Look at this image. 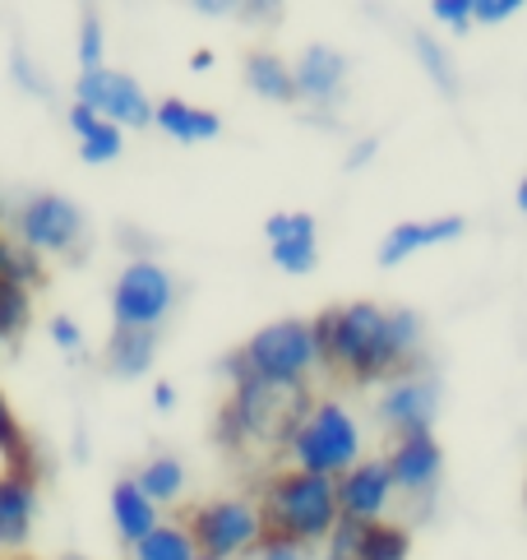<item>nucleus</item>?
<instances>
[{
	"label": "nucleus",
	"mask_w": 527,
	"mask_h": 560,
	"mask_svg": "<svg viewBox=\"0 0 527 560\" xmlns=\"http://www.w3.org/2000/svg\"><path fill=\"white\" fill-rule=\"evenodd\" d=\"M120 149H126V130H116L112 121H97L93 135L79 139V158H84L89 167H103V163H116Z\"/></svg>",
	"instance_id": "nucleus-26"
},
{
	"label": "nucleus",
	"mask_w": 527,
	"mask_h": 560,
	"mask_svg": "<svg viewBox=\"0 0 527 560\" xmlns=\"http://www.w3.org/2000/svg\"><path fill=\"white\" fill-rule=\"evenodd\" d=\"M74 103H84L89 112H97L103 121H112L116 130H144L153 126V103L149 93L139 89V79L126 70H84L74 84Z\"/></svg>",
	"instance_id": "nucleus-8"
},
{
	"label": "nucleus",
	"mask_w": 527,
	"mask_h": 560,
	"mask_svg": "<svg viewBox=\"0 0 527 560\" xmlns=\"http://www.w3.org/2000/svg\"><path fill=\"white\" fill-rule=\"evenodd\" d=\"M153 126L162 135H172L176 144H209V139L222 135V116L209 107H190L180 97H162L153 107Z\"/></svg>",
	"instance_id": "nucleus-17"
},
{
	"label": "nucleus",
	"mask_w": 527,
	"mask_h": 560,
	"mask_svg": "<svg viewBox=\"0 0 527 560\" xmlns=\"http://www.w3.org/2000/svg\"><path fill=\"white\" fill-rule=\"evenodd\" d=\"M66 560H89V556H66Z\"/></svg>",
	"instance_id": "nucleus-38"
},
{
	"label": "nucleus",
	"mask_w": 527,
	"mask_h": 560,
	"mask_svg": "<svg viewBox=\"0 0 527 560\" xmlns=\"http://www.w3.org/2000/svg\"><path fill=\"white\" fill-rule=\"evenodd\" d=\"M412 47H417L421 70L435 79V89H440L444 97H458V70H454V61H449V51H444L431 33H417V37H412Z\"/></svg>",
	"instance_id": "nucleus-23"
},
{
	"label": "nucleus",
	"mask_w": 527,
	"mask_h": 560,
	"mask_svg": "<svg viewBox=\"0 0 527 560\" xmlns=\"http://www.w3.org/2000/svg\"><path fill=\"white\" fill-rule=\"evenodd\" d=\"M315 338L324 366L352 380H394L417 371L421 357V315L384 311L375 302H348L315 315Z\"/></svg>",
	"instance_id": "nucleus-1"
},
{
	"label": "nucleus",
	"mask_w": 527,
	"mask_h": 560,
	"mask_svg": "<svg viewBox=\"0 0 527 560\" xmlns=\"http://www.w3.org/2000/svg\"><path fill=\"white\" fill-rule=\"evenodd\" d=\"M375 149H379L375 139H361V144H356V149L348 153V172H361V167H366L371 158H375Z\"/></svg>",
	"instance_id": "nucleus-33"
},
{
	"label": "nucleus",
	"mask_w": 527,
	"mask_h": 560,
	"mask_svg": "<svg viewBox=\"0 0 527 560\" xmlns=\"http://www.w3.org/2000/svg\"><path fill=\"white\" fill-rule=\"evenodd\" d=\"M47 334H51V343L60 352H79V348H84V329H79L70 315H56L51 325H47Z\"/></svg>",
	"instance_id": "nucleus-30"
},
{
	"label": "nucleus",
	"mask_w": 527,
	"mask_h": 560,
	"mask_svg": "<svg viewBox=\"0 0 527 560\" xmlns=\"http://www.w3.org/2000/svg\"><path fill=\"white\" fill-rule=\"evenodd\" d=\"M319 366L324 357H319L315 319H273L227 362L232 375L273 380V385H306Z\"/></svg>",
	"instance_id": "nucleus-4"
},
{
	"label": "nucleus",
	"mask_w": 527,
	"mask_h": 560,
	"mask_svg": "<svg viewBox=\"0 0 527 560\" xmlns=\"http://www.w3.org/2000/svg\"><path fill=\"white\" fill-rule=\"evenodd\" d=\"M28 319H33L28 288L5 283V278H0V343H14V338L28 329Z\"/></svg>",
	"instance_id": "nucleus-24"
},
{
	"label": "nucleus",
	"mask_w": 527,
	"mask_h": 560,
	"mask_svg": "<svg viewBox=\"0 0 527 560\" xmlns=\"http://www.w3.org/2000/svg\"><path fill=\"white\" fill-rule=\"evenodd\" d=\"M199 560H209V556H199Z\"/></svg>",
	"instance_id": "nucleus-39"
},
{
	"label": "nucleus",
	"mask_w": 527,
	"mask_h": 560,
	"mask_svg": "<svg viewBox=\"0 0 527 560\" xmlns=\"http://www.w3.org/2000/svg\"><path fill=\"white\" fill-rule=\"evenodd\" d=\"M259 560H311V556H306V547H296V542L264 537V542H259Z\"/></svg>",
	"instance_id": "nucleus-31"
},
{
	"label": "nucleus",
	"mask_w": 527,
	"mask_h": 560,
	"mask_svg": "<svg viewBox=\"0 0 527 560\" xmlns=\"http://www.w3.org/2000/svg\"><path fill=\"white\" fill-rule=\"evenodd\" d=\"M190 537L195 551L209 560H236L250 556L264 542V518H259V500L246 495H227V500H209V505L190 510Z\"/></svg>",
	"instance_id": "nucleus-6"
},
{
	"label": "nucleus",
	"mask_w": 527,
	"mask_h": 560,
	"mask_svg": "<svg viewBox=\"0 0 527 560\" xmlns=\"http://www.w3.org/2000/svg\"><path fill=\"white\" fill-rule=\"evenodd\" d=\"M311 408L306 385H273V380L232 375V398L222 408V440L232 450H288L292 431Z\"/></svg>",
	"instance_id": "nucleus-2"
},
{
	"label": "nucleus",
	"mask_w": 527,
	"mask_h": 560,
	"mask_svg": "<svg viewBox=\"0 0 527 560\" xmlns=\"http://www.w3.org/2000/svg\"><path fill=\"white\" fill-rule=\"evenodd\" d=\"M190 70H195V74L213 70V51H195V56H190Z\"/></svg>",
	"instance_id": "nucleus-36"
},
{
	"label": "nucleus",
	"mask_w": 527,
	"mask_h": 560,
	"mask_svg": "<svg viewBox=\"0 0 527 560\" xmlns=\"http://www.w3.org/2000/svg\"><path fill=\"white\" fill-rule=\"evenodd\" d=\"M134 487L144 491L153 505H172V500L186 491V464H180L176 454H157V458H149V464L139 468Z\"/></svg>",
	"instance_id": "nucleus-21"
},
{
	"label": "nucleus",
	"mask_w": 527,
	"mask_h": 560,
	"mask_svg": "<svg viewBox=\"0 0 527 560\" xmlns=\"http://www.w3.org/2000/svg\"><path fill=\"white\" fill-rule=\"evenodd\" d=\"M468 232V218L458 213H444V218H425V223H398L389 236L379 242L375 259L384 269H398L402 259H412L417 250H431V246H449L458 236Z\"/></svg>",
	"instance_id": "nucleus-14"
},
{
	"label": "nucleus",
	"mask_w": 527,
	"mask_h": 560,
	"mask_svg": "<svg viewBox=\"0 0 527 560\" xmlns=\"http://www.w3.org/2000/svg\"><path fill=\"white\" fill-rule=\"evenodd\" d=\"M97 121H103V116H97V112H89L84 103H70V130H74L79 139L93 135V130H97Z\"/></svg>",
	"instance_id": "nucleus-32"
},
{
	"label": "nucleus",
	"mask_w": 527,
	"mask_h": 560,
	"mask_svg": "<svg viewBox=\"0 0 527 560\" xmlns=\"http://www.w3.org/2000/svg\"><path fill=\"white\" fill-rule=\"evenodd\" d=\"M112 524H116V533H120V542H126V547L144 542V537L162 524L157 505L134 487V477H120V482L112 487Z\"/></svg>",
	"instance_id": "nucleus-18"
},
{
	"label": "nucleus",
	"mask_w": 527,
	"mask_h": 560,
	"mask_svg": "<svg viewBox=\"0 0 527 560\" xmlns=\"http://www.w3.org/2000/svg\"><path fill=\"white\" fill-rule=\"evenodd\" d=\"M33 518H37L33 472H5L0 477V547H24Z\"/></svg>",
	"instance_id": "nucleus-16"
},
{
	"label": "nucleus",
	"mask_w": 527,
	"mask_h": 560,
	"mask_svg": "<svg viewBox=\"0 0 527 560\" xmlns=\"http://www.w3.org/2000/svg\"><path fill=\"white\" fill-rule=\"evenodd\" d=\"M379 422L389 427L394 435H412V431H431L435 412H440V385L431 375L408 371V375H394L379 394Z\"/></svg>",
	"instance_id": "nucleus-10"
},
{
	"label": "nucleus",
	"mask_w": 527,
	"mask_h": 560,
	"mask_svg": "<svg viewBox=\"0 0 527 560\" xmlns=\"http://www.w3.org/2000/svg\"><path fill=\"white\" fill-rule=\"evenodd\" d=\"M523 10V0H472V24H504Z\"/></svg>",
	"instance_id": "nucleus-29"
},
{
	"label": "nucleus",
	"mask_w": 527,
	"mask_h": 560,
	"mask_svg": "<svg viewBox=\"0 0 527 560\" xmlns=\"http://www.w3.org/2000/svg\"><path fill=\"white\" fill-rule=\"evenodd\" d=\"M259 518H264V537H282L296 547H315L329 542L333 528L342 524L338 514V482L333 477H315V472H278L264 482L259 491Z\"/></svg>",
	"instance_id": "nucleus-3"
},
{
	"label": "nucleus",
	"mask_w": 527,
	"mask_h": 560,
	"mask_svg": "<svg viewBox=\"0 0 527 560\" xmlns=\"http://www.w3.org/2000/svg\"><path fill=\"white\" fill-rule=\"evenodd\" d=\"M264 236H269V255L282 273H315L319 265V223L315 213H273L264 223Z\"/></svg>",
	"instance_id": "nucleus-13"
},
{
	"label": "nucleus",
	"mask_w": 527,
	"mask_h": 560,
	"mask_svg": "<svg viewBox=\"0 0 527 560\" xmlns=\"http://www.w3.org/2000/svg\"><path fill=\"white\" fill-rule=\"evenodd\" d=\"M518 209L527 213V176H523V182H518Z\"/></svg>",
	"instance_id": "nucleus-37"
},
{
	"label": "nucleus",
	"mask_w": 527,
	"mask_h": 560,
	"mask_svg": "<svg viewBox=\"0 0 527 560\" xmlns=\"http://www.w3.org/2000/svg\"><path fill=\"white\" fill-rule=\"evenodd\" d=\"M292 84H296V97H306V103H333L348 84V56L329 43H311L306 51L296 56L292 66Z\"/></svg>",
	"instance_id": "nucleus-15"
},
{
	"label": "nucleus",
	"mask_w": 527,
	"mask_h": 560,
	"mask_svg": "<svg viewBox=\"0 0 527 560\" xmlns=\"http://www.w3.org/2000/svg\"><path fill=\"white\" fill-rule=\"evenodd\" d=\"M157 357V334L149 329H116L107 343V371L120 380H139Z\"/></svg>",
	"instance_id": "nucleus-19"
},
{
	"label": "nucleus",
	"mask_w": 527,
	"mask_h": 560,
	"mask_svg": "<svg viewBox=\"0 0 527 560\" xmlns=\"http://www.w3.org/2000/svg\"><path fill=\"white\" fill-rule=\"evenodd\" d=\"M79 236H84V209L66 195H33L28 205L19 209V242H24L33 255L74 250Z\"/></svg>",
	"instance_id": "nucleus-9"
},
{
	"label": "nucleus",
	"mask_w": 527,
	"mask_h": 560,
	"mask_svg": "<svg viewBox=\"0 0 527 560\" xmlns=\"http://www.w3.org/2000/svg\"><path fill=\"white\" fill-rule=\"evenodd\" d=\"M288 454L296 472H315V477H338L352 472L361 464V427L356 417L338 404V398H319L306 408L301 427L288 440Z\"/></svg>",
	"instance_id": "nucleus-5"
},
{
	"label": "nucleus",
	"mask_w": 527,
	"mask_h": 560,
	"mask_svg": "<svg viewBox=\"0 0 527 560\" xmlns=\"http://www.w3.org/2000/svg\"><path fill=\"white\" fill-rule=\"evenodd\" d=\"M130 551H134V560H199L186 524H157L144 542H134Z\"/></svg>",
	"instance_id": "nucleus-22"
},
{
	"label": "nucleus",
	"mask_w": 527,
	"mask_h": 560,
	"mask_svg": "<svg viewBox=\"0 0 527 560\" xmlns=\"http://www.w3.org/2000/svg\"><path fill=\"white\" fill-rule=\"evenodd\" d=\"M103 56H107L103 19L84 14V19H79V66H84V70H103Z\"/></svg>",
	"instance_id": "nucleus-27"
},
{
	"label": "nucleus",
	"mask_w": 527,
	"mask_h": 560,
	"mask_svg": "<svg viewBox=\"0 0 527 560\" xmlns=\"http://www.w3.org/2000/svg\"><path fill=\"white\" fill-rule=\"evenodd\" d=\"M195 10H199V14H227V10H236V5H227V0H195Z\"/></svg>",
	"instance_id": "nucleus-35"
},
{
	"label": "nucleus",
	"mask_w": 527,
	"mask_h": 560,
	"mask_svg": "<svg viewBox=\"0 0 527 560\" xmlns=\"http://www.w3.org/2000/svg\"><path fill=\"white\" fill-rule=\"evenodd\" d=\"M394 477L384 468V458H361L352 472L338 477V514L348 524H361V528H375L384 524V514L394 510Z\"/></svg>",
	"instance_id": "nucleus-11"
},
{
	"label": "nucleus",
	"mask_w": 527,
	"mask_h": 560,
	"mask_svg": "<svg viewBox=\"0 0 527 560\" xmlns=\"http://www.w3.org/2000/svg\"><path fill=\"white\" fill-rule=\"evenodd\" d=\"M153 408H157V412H172V408H176V385H167V380H162V385H153Z\"/></svg>",
	"instance_id": "nucleus-34"
},
{
	"label": "nucleus",
	"mask_w": 527,
	"mask_h": 560,
	"mask_svg": "<svg viewBox=\"0 0 527 560\" xmlns=\"http://www.w3.org/2000/svg\"><path fill=\"white\" fill-rule=\"evenodd\" d=\"M384 468L394 477V491L402 495H431L440 472H444V450L435 445L431 431H412V435H398Z\"/></svg>",
	"instance_id": "nucleus-12"
},
{
	"label": "nucleus",
	"mask_w": 527,
	"mask_h": 560,
	"mask_svg": "<svg viewBox=\"0 0 527 560\" xmlns=\"http://www.w3.org/2000/svg\"><path fill=\"white\" fill-rule=\"evenodd\" d=\"M412 542H408V533L394 528V524H375L361 533V551L356 560H408Z\"/></svg>",
	"instance_id": "nucleus-25"
},
{
	"label": "nucleus",
	"mask_w": 527,
	"mask_h": 560,
	"mask_svg": "<svg viewBox=\"0 0 527 560\" xmlns=\"http://www.w3.org/2000/svg\"><path fill=\"white\" fill-rule=\"evenodd\" d=\"M431 14L440 19L444 28H454V33H468L472 28V0H435Z\"/></svg>",
	"instance_id": "nucleus-28"
},
{
	"label": "nucleus",
	"mask_w": 527,
	"mask_h": 560,
	"mask_svg": "<svg viewBox=\"0 0 527 560\" xmlns=\"http://www.w3.org/2000/svg\"><path fill=\"white\" fill-rule=\"evenodd\" d=\"M176 306V278L157 265V259H130L112 288V319L116 329H149L172 315Z\"/></svg>",
	"instance_id": "nucleus-7"
},
{
	"label": "nucleus",
	"mask_w": 527,
	"mask_h": 560,
	"mask_svg": "<svg viewBox=\"0 0 527 560\" xmlns=\"http://www.w3.org/2000/svg\"><path fill=\"white\" fill-rule=\"evenodd\" d=\"M246 84L259 93L264 103H296V84H292V66L273 51H255L246 56Z\"/></svg>",
	"instance_id": "nucleus-20"
}]
</instances>
